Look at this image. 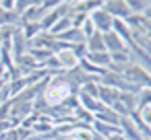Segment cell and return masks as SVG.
Instances as JSON below:
<instances>
[{"mask_svg": "<svg viewBox=\"0 0 151 140\" xmlns=\"http://www.w3.org/2000/svg\"><path fill=\"white\" fill-rule=\"evenodd\" d=\"M99 85H106V87L116 89V91H120V93H139V89L132 87L122 74H118V72H110V70H106V72L99 76Z\"/></svg>", "mask_w": 151, "mask_h": 140, "instance_id": "6da1fadb", "label": "cell"}, {"mask_svg": "<svg viewBox=\"0 0 151 140\" xmlns=\"http://www.w3.org/2000/svg\"><path fill=\"white\" fill-rule=\"evenodd\" d=\"M122 76L132 85V87H137V89H141V87H145L149 80H151V74L143 68V66H139L137 62H130L124 70H122Z\"/></svg>", "mask_w": 151, "mask_h": 140, "instance_id": "7a4b0ae2", "label": "cell"}, {"mask_svg": "<svg viewBox=\"0 0 151 140\" xmlns=\"http://www.w3.org/2000/svg\"><path fill=\"white\" fill-rule=\"evenodd\" d=\"M89 19H91V23H93V27H95V31H97V33H108V31H112L114 17H112V15H108L104 9L93 11V13L89 15Z\"/></svg>", "mask_w": 151, "mask_h": 140, "instance_id": "3957f363", "label": "cell"}, {"mask_svg": "<svg viewBox=\"0 0 151 140\" xmlns=\"http://www.w3.org/2000/svg\"><path fill=\"white\" fill-rule=\"evenodd\" d=\"M54 58H56V62H58V68L64 72V70H70V68H75L81 60L75 56V52H73V45L70 48H62V50H58V52H54Z\"/></svg>", "mask_w": 151, "mask_h": 140, "instance_id": "277c9868", "label": "cell"}, {"mask_svg": "<svg viewBox=\"0 0 151 140\" xmlns=\"http://www.w3.org/2000/svg\"><path fill=\"white\" fill-rule=\"evenodd\" d=\"M108 15H112L114 19H128L132 13H130V9L126 6V2H124V0H110V2H106L104 6H101Z\"/></svg>", "mask_w": 151, "mask_h": 140, "instance_id": "5b68a950", "label": "cell"}, {"mask_svg": "<svg viewBox=\"0 0 151 140\" xmlns=\"http://www.w3.org/2000/svg\"><path fill=\"white\" fill-rule=\"evenodd\" d=\"M104 45H106V52H108V54H114V52L128 50L126 41H124V39H122L118 33H114V31H108V33H104Z\"/></svg>", "mask_w": 151, "mask_h": 140, "instance_id": "8992f818", "label": "cell"}, {"mask_svg": "<svg viewBox=\"0 0 151 140\" xmlns=\"http://www.w3.org/2000/svg\"><path fill=\"white\" fill-rule=\"evenodd\" d=\"M118 128H120V134H122V138H124V140H143V136L139 134L137 126L132 124V119H130L128 115L120 117V124H118Z\"/></svg>", "mask_w": 151, "mask_h": 140, "instance_id": "52a82bcc", "label": "cell"}, {"mask_svg": "<svg viewBox=\"0 0 151 140\" xmlns=\"http://www.w3.org/2000/svg\"><path fill=\"white\" fill-rule=\"evenodd\" d=\"M77 99H79V105L83 107V109H87L89 113H97L101 107H106V105H101V101L97 99V97H91V95H87V93H83V91H79L77 93Z\"/></svg>", "mask_w": 151, "mask_h": 140, "instance_id": "ba28073f", "label": "cell"}, {"mask_svg": "<svg viewBox=\"0 0 151 140\" xmlns=\"http://www.w3.org/2000/svg\"><path fill=\"white\" fill-rule=\"evenodd\" d=\"M118 95H120V91L110 89V87H106V85H97V99L101 101V105L112 107V105L118 101Z\"/></svg>", "mask_w": 151, "mask_h": 140, "instance_id": "9c48e42d", "label": "cell"}, {"mask_svg": "<svg viewBox=\"0 0 151 140\" xmlns=\"http://www.w3.org/2000/svg\"><path fill=\"white\" fill-rule=\"evenodd\" d=\"M56 39H58V41H64V43H68V45L85 43V35H83V31L77 29V27H70V29H66L64 33L56 35Z\"/></svg>", "mask_w": 151, "mask_h": 140, "instance_id": "30bf717a", "label": "cell"}, {"mask_svg": "<svg viewBox=\"0 0 151 140\" xmlns=\"http://www.w3.org/2000/svg\"><path fill=\"white\" fill-rule=\"evenodd\" d=\"M83 60H87L89 64L104 68V70H108V66H110V54L108 52H87V56Z\"/></svg>", "mask_w": 151, "mask_h": 140, "instance_id": "8fae6325", "label": "cell"}, {"mask_svg": "<svg viewBox=\"0 0 151 140\" xmlns=\"http://www.w3.org/2000/svg\"><path fill=\"white\" fill-rule=\"evenodd\" d=\"M93 117H95L97 122H104V124H110V126H118V124H120V115H118L112 107H101Z\"/></svg>", "mask_w": 151, "mask_h": 140, "instance_id": "7c38bea8", "label": "cell"}, {"mask_svg": "<svg viewBox=\"0 0 151 140\" xmlns=\"http://www.w3.org/2000/svg\"><path fill=\"white\" fill-rule=\"evenodd\" d=\"M91 130H93L95 134H99L101 138H108V136H112V134H120V128H118V126H110V124H104V122H97V119H93Z\"/></svg>", "mask_w": 151, "mask_h": 140, "instance_id": "4fadbf2b", "label": "cell"}, {"mask_svg": "<svg viewBox=\"0 0 151 140\" xmlns=\"http://www.w3.org/2000/svg\"><path fill=\"white\" fill-rule=\"evenodd\" d=\"M85 48L87 52H106V45H104V33H93L91 37L85 39Z\"/></svg>", "mask_w": 151, "mask_h": 140, "instance_id": "5bb4252c", "label": "cell"}, {"mask_svg": "<svg viewBox=\"0 0 151 140\" xmlns=\"http://www.w3.org/2000/svg\"><path fill=\"white\" fill-rule=\"evenodd\" d=\"M21 27V31H23V37L27 39V41H31V39H35L44 29H42V25L40 23H23V25H19Z\"/></svg>", "mask_w": 151, "mask_h": 140, "instance_id": "9a60e30c", "label": "cell"}, {"mask_svg": "<svg viewBox=\"0 0 151 140\" xmlns=\"http://www.w3.org/2000/svg\"><path fill=\"white\" fill-rule=\"evenodd\" d=\"M70 27H73V19H70V17L66 15V17H62V19H58V21H56V23L52 25V29H50L48 33L56 37V35H60V33H64V31H66V29H70Z\"/></svg>", "mask_w": 151, "mask_h": 140, "instance_id": "2e32d148", "label": "cell"}, {"mask_svg": "<svg viewBox=\"0 0 151 140\" xmlns=\"http://www.w3.org/2000/svg\"><path fill=\"white\" fill-rule=\"evenodd\" d=\"M141 107H151V89L149 87H141L137 93V109Z\"/></svg>", "mask_w": 151, "mask_h": 140, "instance_id": "e0dca14e", "label": "cell"}, {"mask_svg": "<svg viewBox=\"0 0 151 140\" xmlns=\"http://www.w3.org/2000/svg\"><path fill=\"white\" fill-rule=\"evenodd\" d=\"M124 2H126V6L130 9L132 15H143V13L149 9L147 0H124Z\"/></svg>", "mask_w": 151, "mask_h": 140, "instance_id": "ac0fdd59", "label": "cell"}, {"mask_svg": "<svg viewBox=\"0 0 151 140\" xmlns=\"http://www.w3.org/2000/svg\"><path fill=\"white\" fill-rule=\"evenodd\" d=\"M73 115H75V119H77V122H83V124H89V126H91V124H93V119H95V117H93V113H89V111H87V109H83L81 105L73 111Z\"/></svg>", "mask_w": 151, "mask_h": 140, "instance_id": "d6986e66", "label": "cell"}, {"mask_svg": "<svg viewBox=\"0 0 151 140\" xmlns=\"http://www.w3.org/2000/svg\"><path fill=\"white\" fill-rule=\"evenodd\" d=\"M31 6H35V0H17V2H15V13L17 15H23Z\"/></svg>", "mask_w": 151, "mask_h": 140, "instance_id": "ffe728a7", "label": "cell"}, {"mask_svg": "<svg viewBox=\"0 0 151 140\" xmlns=\"http://www.w3.org/2000/svg\"><path fill=\"white\" fill-rule=\"evenodd\" d=\"M79 29L83 31V35H85V39H87V37H91V35L95 33V27H93V23H91V19H89V17H87V21H85V23H83V25H81Z\"/></svg>", "mask_w": 151, "mask_h": 140, "instance_id": "44dd1931", "label": "cell"}, {"mask_svg": "<svg viewBox=\"0 0 151 140\" xmlns=\"http://www.w3.org/2000/svg\"><path fill=\"white\" fill-rule=\"evenodd\" d=\"M62 2H60V0H44V2L40 4V9L44 11V13H48V11H54L56 6H60Z\"/></svg>", "mask_w": 151, "mask_h": 140, "instance_id": "7402d4cb", "label": "cell"}, {"mask_svg": "<svg viewBox=\"0 0 151 140\" xmlns=\"http://www.w3.org/2000/svg\"><path fill=\"white\" fill-rule=\"evenodd\" d=\"M139 111V117L151 128V107H141V109H137Z\"/></svg>", "mask_w": 151, "mask_h": 140, "instance_id": "603a6c76", "label": "cell"}, {"mask_svg": "<svg viewBox=\"0 0 151 140\" xmlns=\"http://www.w3.org/2000/svg\"><path fill=\"white\" fill-rule=\"evenodd\" d=\"M0 140H19V134H17V128H9L2 136H0Z\"/></svg>", "mask_w": 151, "mask_h": 140, "instance_id": "cb8c5ba5", "label": "cell"}, {"mask_svg": "<svg viewBox=\"0 0 151 140\" xmlns=\"http://www.w3.org/2000/svg\"><path fill=\"white\" fill-rule=\"evenodd\" d=\"M15 2H17V0H2V2H0V9H4V11H15Z\"/></svg>", "mask_w": 151, "mask_h": 140, "instance_id": "d4e9b609", "label": "cell"}, {"mask_svg": "<svg viewBox=\"0 0 151 140\" xmlns=\"http://www.w3.org/2000/svg\"><path fill=\"white\" fill-rule=\"evenodd\" d=\"M9 128H13V124H11L9 119H0V136H2Z\"/></svg>", "mask_w": 151, "mask_h": 140, "instance_id": "484cf974", "label": "cell"}, {"mask_svg": "<svg viewBox=\"0 0 151 140\" xmlns=\"http://www.w3.org/2000/svg\"><path fill=\"white\" fill-rule=\"evenodd\" d=\"M106 140H124V138H122V134H112V136H108Z\"/></svg>", "mask_w": 151, "mask_h": 140, "instance_id": "4316f807", "label": "cell"}, {"mask_svg": "<svg viewBox=\"0 0 151 140\" xmlns=\"http://www.w3.org/2000/svg\"><path fill=\"white\" fill-rule=\"evenodd\" d=\"M91 140H106V138H101L99 134H95V132H93V138H91Z\"/></svg>", "mask_w": 151, "mask_h": 140, "instance_id": "83f0119b", "label": "cell"}, {"mask_svg": "<svg viewBox=\"0 0 151 140\" xmlns=\"http://www.w3.org/2000/svg\"><path fill=\"white\" fill-rule=\"evenodd\" d=\"M0 64H2V50H0Z\"/></svg>", "mask_w": 151, "mask_h": 140, "instance_id": "f1b7e54d", "label": "cell"}, {"mask_svg": "<svg viewBox=\"0 0 151 140\" xmlns=\"http://www.w3.org/2000/svg\"><path fill=\"white\" fill-rule=\"evenodd\" d=\"M147 4H149V6H151V0H147Z\"/></svg>", "mask_w": 151, "mask_h": 140, "instance_id": "f546056e", "label": "cell"}, {"mask_svg": "<svg viewBox=\"0 0 151 140\" xmlns=\"http://www.w3.org/2000/svg\"><path fill=\"white\" fill-rule=\"evenodd\" d=\"M145 140H151V138H145Z\"/></svg>", "mask_w": 151, "mask_h": 140, "instance_id": "4dcf8cb0", "label": "cell"}, {"mask_svg": "<svg viewBox=\"0 0 151 140\" xmlns=\"http://www.w3.org/2000/svg\"><path fill=\"white\" fill-rule=\"evenodd\" d=\"M0 2H2V0H0Z\"/></svg>", "mask_w": 151, "mask_h": 140, "instance_id": "1f68e13d", "label": "cell"}]
</instances>
